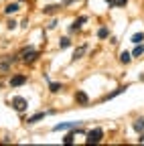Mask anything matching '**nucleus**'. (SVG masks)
<instances>
[{"mask_svg": "<svg viewBox=\"0 0 144 146\" xmlns=\"http://www.w3.org/2000/svg\"><path fill=\"white\" fill-rule=\"evenodd\" d=\"M102 138H104V132L100 130V128H96V130L87 132V138H85V142H87V144H98V142H102Z\"/></svg>", "mask_w": 144, "mask_h": 146, "instance_id": "nucleus-1", "label": "nucleus"}, {"mask_svg": "<svg viewBox=\"0 0 144 146\" xmlns=\"http://www.w3.org/2000/svg\"><path fill=\"white\" fill-rule=\"evenodd\" d=\"M21 55H23V61L25 63H33V61H37V57H39V53L35 49H25Z\"/></svg>", "mask_w": 144, "mask_h": 146, "instance_id": "nucleus-2", "label": "nucleus"}, {"mask_svg": "<svg viewBox=\"0 0 144 146\" xmlns=\"http://www.w3.org/2000/svg\"><path fill=\"white\" fill-rule=\"evenodd\" d=\"M27 100L25 98H21V96H16V98H12V108L16 110V112H25L27 110Z\"/></svg>", "mask_w": 144, "mask_h": 146, "instance_id": "nucleus-3", "label": "nucleus"}, {"mask_svg": "<svg viewBox=\"0 0 144 146\" xmlns=\"http://www.w3.org/2000/svg\"><path fill=\"white\" fill-rule=\"evenodd\" d=\"M19 59V55L16 57H12V55H8V57H0V71H8L10 69V65Z\"/></svg>", "mask_w": 144, "mask_h": 146, "instance_id": "nucleus-4", "label": "nucleus"}, {"mask_svg": "<svg viewBox=\"0 0 144 146\" xmlns=\"http://www.w3.org/2000/svg\"><path fill=\"white\" fill-rule=\"evenodd\" d=\"M77 126H81L79 122H63V124H57L53 130L55 132H61V130H73V128H77Z\"/></svg>", "mask_w": 144, "mask_h": 146, "instance_id": "nucleus-5", "label": "nucleus"}, {"mask_svg": "<svg viewBox=\"0 0 144 146\" xmlns=\"http://www.w3.org/2000/svg\"><path fill=\"white\" fill-rule=\"evenodd\" d=\"M132 128L140 134V142H142V138H144V118H136L134 124H132Z\"/></svg>", "mask_w": 144, "mask_h": 146, "instance_id": "nucleus-6", "label": "nucleus"}, {"mask_svg": "<svg viewBox=\"0 0 144 146\" xmlns=\"http://www.w3.org/2000/svg\"><path fill=\"white\" fill-rule=\"evenodd\" d=\"M75 102L85 108V106H89V96L85 94V91H77V94H75Z\"/></svg>", "mask_w": 144, "mask_h": 146, "instance_id": "nucleus-7", "label": "nucleus"}, {"mask_svg": "<svg viewBox=\"0 0 144 146\" xmlns=\"http://www.w3.org/2000/svg\"><path fill=\"white\" fill-rule=\"evenodd\" d=\"M27 83V75H14L10 79V87H19V85H25Z\"/></svg>", "mask_w": 144, "mask_h": 146, "instance_id": "nucleus-8", "label": "nucleus"}, {"mask_svg": "<svg viewBox=\"0 0 144 146\" xmlns=\"http://www.w3.org/2000/svg\"><path fill=\"white\" fill-rule=\"evenodd\" d=\"M85 51H87V45H81L79 49H75V53H73V57H71V59H73V61H77V59H81V57H83V55H85Z\"/></svg>", "mask_w": 144, "mask_h": 146, "instance_id": "nucleus-9", "label": "nucleus"}, {"mask_svg": "<svg viewBox=\"0 0 144 146\" xmlns=\"http://www.w3.org/2000/svg\"><path fill=\"white\" fill-rule=\"evenodd\" d=\"M45 116H47L45 112H39V114H35V116H31V118H29L27 122H29V124H37V122H39V120H43Z\"/></svg>", "mask_w": 144, "mask_h": 146, "instance_id": "nucleus-10", "label": "nucleus"}, {"mask_svg": "<svg viewBox=\"0 0 144 146\" xmlns=\"http://www.w3.org/2000/svg\"><path fill=\"white\" fill-rule=\"evenodd\" d=\"M126 89H128V85H126V87H118L116 91H112V94H108V96H106L104 100H112V98H116V96H120V94H124V91H126Z\"/></svg>", "mask_w": 144, "mask_h": 146, "instance_id": "nucleus-11", "label": "nucleus"}, {"mask_svg": "<svg viewBox=\"0 0 144 146\" xmlns=\"http://www.w3.org/2000/svg\"><path fill=\"white\" fill-rule=\"evenodd\" d=\"M77 128H81V126H77ZM77 128H73V132H69V134L63 138V142H65V144H73V138H75V132H77Z\"/></svg>", "mask_w": 144, "mask_h": 146, "instance_id": "nucleus-12", "label": "nucleus"}, {"mask_svg": "<svg viewBox=\"0 0 144 146\" xmlns=\"http://www.w3.org/2000/svg\"><path fill=\"white\" fill-rule=\"evenodd\" d=\"M85 21H87V16H79L77 21H75L73 25H71V31H77V29H79V27H81V25H83Z\"/></svg>", "mask_w": 144, "mask_h": 146, "instance_id": "nucleus-13", "label": "nucleus"}, {"mask_svg": "<svg viewBox=\"0 0 144 146\" xmlns=\"http://www.w3.org/2000/svg\"><path fill=\"white\" fill-rule=\"evenodd\" d=\"M120 61H122V63H126V65H128V63L132 61V53H128V51H124V53L120 55Z\"/></svg>", "mask_w": 144, "mask_h": 146, "instance_id": "nucleus-14", "label": "nucleus"}, {"mask_svg": "<svg viewBox=\"0 0 144 146\" xmlns=\"http://www.w3.org/2000/svg\"><path fill=\"white\" fill-rule=\"evenodd\" d=\"M4 12H6V14H14V12H19V4H16V2L8 4V6L4 8Z\"/></svg>", "mask_w": 144, "mask_h": 146, "instance_id": "nucleus-15", "label": "nucleus"}, {"mask_svg": "<svg viewBox=\"0 0 144 146\" xmlns=\"http://www.w3.org/2000/svg\"><path fill=\"white\" fill-rule=\"evenodd\" d=\"M128 0H108V4H110V8H116V6H124Z\"/></svg>", "mask_w": 144, "mask_h": 146, "instance_id": "nucleus-16", "label": "nucleus"}, {"mask_svg": "<svg viewBox=\"0 0 144 146\" xmlns=\"http://www.w3.org/2000/svg\"><path fill=\"white\" fill-rule=\"evenodd\" d=\"M144 41V33H136V35H132V43L134 45H140Z\"/></svg>", "mask_w": 144, "mask_h": 146, "instance_id": "nucleus-17", "label": "nucleus"}, {"mask_svg": "<svg viewBox=\"0 0 144 146\" xmlns=\"http://www.w3.org/2000/svg\"><path fill=\"white\" fill-rule=\"evenodd\" d=\"M49 89H51V94H57V91L63 89V85L61 83H49Z\"/></svg>", "mask_w": 144, "mask_h": 146, "instance_id": "nucleus-18", "label": "nucleus"}, {"mask_svg": "<svg viewBox=\"0 0 144 146\" xmlns=\"http://www.w3.org/2000/svg\"><path fill=\"white\" fill-rule=\"evenodd\" d=\"M61 6H55V4H51V6H45V14H55Z\"/></svg>", "mask_w": 144, "mask_h": 146, "instance_id": "nucleus-19", "label": "nucleus"}, {"mask_svg": "<svg viewBox=\"0 0 144 146\" xmlns=\"http://www.w3.org/2000/svg\"><path fill=\"white\" fill-rule=\"evenodd\" d=\"M142 53H144V47H142V45H136V49L132 51V57H140Z\"/></svg>", "mask_w": 144, "mask_h": 146, "instance_id": "nucleus-20", "label": "nucleus"}, {"mask_svg": "<svg viewBox=\"0 0 144 146\" xmlns=\"http://www.w3.org/2000/svg\"><path fill=\"white\" fill-rule=\"evenodd\" d=\"M69 45H71V41L67 39V36H65V39H61V41H59V49H67Z\"/></svg>", "mask_w": 144, "mask_h": 146, "instance_id": "nucleus-21", "label": "nucleus"}, {"mask_svg": "<svg viewBox=\"0 0 144 146\" xmlns=\"http://www.w3.org/2000/svg\"><path fill=\"white\" fill-rule=\"evenodd\" d=\"M108 35H110V31H108V29H106V27H104V29H100V31H98V36H100V39H106V36H108Z\"/></svg>", "mask_w": 144, "mask_h": 146, "instance_id": "nucleus-22", "label": "nucleus"}, {"mask_svg": "<svg viewBox=\"0 0 144 146\" xmlns=\"http://www.w3.org/2000/svg\"><path fill=\"white\" fill-rule=\"evenodd\" d=\"M16 25H19V23H16V21H8V23H6V27H8V29H14Z\"/></svg>", "mask_w": 144, "mask_h": 146, "instance_id": "nucleus-23", "label": "nucleus"}]
</instances>
